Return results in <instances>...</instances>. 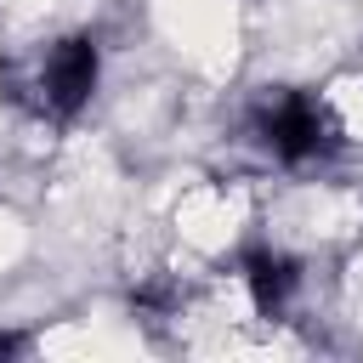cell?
Returning a JSON list of instances; mask_svg holds the SVG:
<instances>
[{"mask_svg":"<svg viewBox=\"0 0 363 363\" xmlns=\"http://www.w3.org/2000/svg\"><path fill=\"white\" fill-rule=\"evenodd\" d=\"M255 130L267 136V147L278 159H318L340 142V125L335 113L318 102V96H301V91H272L261 96L255 108Z\"/></svg>","mask_w":363,"mask_h":363,"instance_id":"obj_2","label":"cell"},{"mask_svg":"<svg viewBox=\"0 0 363 363\" xmlns=\"http://www.w3.org/2000/svg\"><path fill=\"white\" fill-rule=\"evenodd\" d=\"M244 284H250V295H255L261 312H278L295 295V261L289 255H272V250H255L244 261Z\"/></svg>","mask_w":363,"mask_h":363,"instance_id":"obj_3","label":"cell"},{"mask_svg":"<svg viewBox=\"0 0 363 363\" xmlns=\"http://www.w3.org/2000/svg\"><path fill=\"white\" fill-rule=\"evenodd\" d=\"M96 91V45L91 40H57L34 57V68L17 79V102H28L45 119H68Z\"/></svg>","mask_w":363,"mask_h":363,"instance_id":"obj_1","label":"cell"}]
</instances>
